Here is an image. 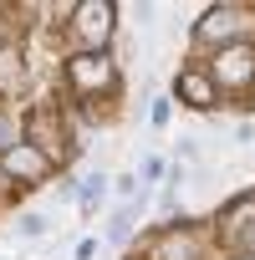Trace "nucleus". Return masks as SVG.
I'll return each mask as SVG.
<instances>
[{
    "label": "nucleus",
    "mask_w": 255,
    "mask_h": 260,
    "mask_svg": "<svg viewBox=\"0 0 255 260\" xmlns=\"http://www.w3.org/2000/svg\"><path fill=\"white\" fill-rule=\"evenodd\" d=\"M0 169H6L16 184H41V179H51V158H46L36 143H11L6 158H0Z\"/></svg>",
    "instance_id": "20e7f679"
},
{
    "label": "nucleus",
    "mask_w": 255,
    "mask_h": 260,
    "mask_svg": "<svg viewBox=\"0 0 255 260\" xmlns=\"http://www.w3.org/2000/svg\"><path fill=\"white\" fill-rule=\"evenodd\" d=\"M128 230H133V204H128V209H117V214H112V224H107V235H112V240H128Z\"/></svg>",
    "instance_id": "6e6552de"
},
{
    "label": "nucleus",
    "mask_w": 255,
    "mask_h": 260,
    "mask_svg": "<svg viewBox=\"0 0 255 260\" xmlns=\"http://www.w3.org/2000/svg\"><path fill=\"white\" fill-rule=\"evenodd\" d=\"M0 143H6V148L16 143V133H11V122H6V117H0Z\"/></svg>",
    "instance_id": "f8f14e48"
},
{
    "label": "nucleus",
    "mask_w": 255,
    "mask_h": 260,
    "mask_svg": "<svg viewBox=\"0 0 255 260\" xmlns=\"http://www.w3.org/2000/svg\"><path fill=\"white\" fill-rule=\"evenodd\" d=\"M179 97H184L189 107H199V112H209V107L219 102V92H214V82H209L204 72H179Z\"/></svg>",
    "instance_id": "423d86ee"
},
{
    "label": "nucleus",
    "mask_w": 255,
    "mask_h": 260,
    "mask_svg": "<svg viewBox=\"0 0 255 260\" xmlns=\"http://www.w3.org/2000/svg\"><path fill=\"white\" fill-rule=\"evenodd\" d=\"M102 184H107V179H102V174H92V179H87V189H82V204H97V199H102Z\"/></svg>",
    "instance_id": "9d476101"
},
{
    "label": "nucleus",
    "mask_w": 255,
    "mask_h": 260,
    "mask_svg": "<svg viewBox=\"0 0 255 260\" xmlns=\"http://www.w3.org/2000/svg\"><path fill=\"white\" fill-rule=\"evenodd\" d=\"M21 77H26V72H21V51H16V46H0V92H16Z\"/></svg>",
    "instance_id": "0eeeda50"
},
{
    "label": "nucleus",
    "mask_w": 255,
    "mask_h": 260,
    "mask_svg": "<svg viewBox=\"0 0 255 260\" xmlns=\"http://www.w3.org/2000/svg\"><path fill=\"white\" fill-rule=\"evenodd\" d=\"M72 31L87 41V46H102L107 36H112V6L107 0H82V6H72Z\"/></svg>",
    "instance_id": "39448f33"
},
{
    "label": "nucleus",
    "mask_w": 255,
    "mask_h": 260,
    "mask_svg": "<svg viewBox=\"0 0 255 260\" xmlns=\"http://www.w3.org/2000/svg\"><path fill=\"white\" fill-rule=\"evenodd\" d=\"M255 26V11L250 6H214L204 21H199V41H230V36H245Z\"/></svg>",
    "instance_id": "f03ea898"
},
{
    "label": "nucleus",
    "mask_w": 255,
    "mask_h": 260,
    "mask_svg": "<svg viewBox=\"0 0 255 260\" xmlns=\"http://www.w3.org/2000/svg\"><path fill=\"white\" fill-rule=\"evenodd\" d=\"M245 224H250V230H240V235H235V245L245 250V260H255V219H245Z\"/></svg>",
    "instance_id": "1a4fd4ad"
},
{
    "label": "nucleus",
    "mask_w": 255,
    "mask_h": 260,
    "mask_svg": "<svg viewBox=\"0 0 255 260\" xmlns=\"http://www.w3.org/2000/svg\"><path fill=\"white\" fill-rule=\"evenodd\" d=\"M21 235H26V240L46 235V219H41V214H26V219H21Z\"/></svg>",
    "instance_id": "9b49d317"
},
{
    "label": "nucleus",
    "mask_w": 255,
    "mask_h": 260,
    "mask_svg": "<svg viewBox=\"0 0 255 260\" xmlns=\"http://www.w3.org/2000/svg\"><path fill=\"white\" fill-rule=\"evenodd\" d=\"M67 82H72L77 92H107V87L117 82V72H112V61H107L102 51H82V56L67 61Z\"/></svg>",
    "instance_id": "7ed1b4c3"
},
{
    "label": "nucleus",
    "mask_w": 255,
    "mask_h": 260,
    "mask_svg": "<svg viewBox=\"0 0 255 260\" xmlns=\"http://www.w3.org/2000/svg\"><path fill=\"white\" fill-rule=\"evenodd\" d=\"M250 77H255V46H245V41H240V46H219L214 72H209L214 92H219V87H230V92H235V87H245Z\"/></svg>",
    "instance_id": "f257e3e1"
}]
</instances>
